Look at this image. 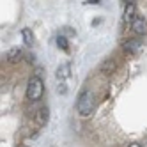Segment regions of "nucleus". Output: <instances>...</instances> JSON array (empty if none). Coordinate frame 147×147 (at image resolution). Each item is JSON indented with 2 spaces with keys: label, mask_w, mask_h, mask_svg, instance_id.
I'll return each instance as SVG.
<instances>
[{
  "label": "nucleus",
  "mask_w": 147,
  "mask_h": 147,
  "mask_svg": "<svg viewBox=\"0 0 147 147\" xmlns=\"http://www.w3.org/2000/svg\"><path fill=\"white\" fill-rule=\"evenodd\" d=\"M94 107H96V98H94L92 90L85 89L80 92V96L76 99V110L82 117H89V115L94 112Z\"/></svg>",
  "instance_id": "1"
},
{
  "label": "nucleus",
  "mask_w": 147,
  "mask_h": 147,
  "mask_svg": "<svg viewBox=\"0 0 147 147\" xmlns=\"http://www.w3.org/2000/svg\"><path fill=\"white\" fill-rule=\"evenodd\" d=\"M43 92H45V83L37 75L32 76L27 83V99L28 101H39L43 98Z\"/></svg>",
  "instance_id": "2"
},
{
  "label": "nucleus",
  "mask_w": 147,
  "mask_h": 147,
  "mask_svg": "<svg viewBox=\"0 0 147 147\" xmlns=\"http://www.w3.org/2000/svg\"><path fill=\"white\" fill-rule=\"evenodd\" d=\"M144 46L145 45L140 39H128L122 45V50H124V53H128V55H140L144 51Z\"/></svg>",
  "instance_id": "3"
},
{
  "label": "nucleus",
  "mask_w": 147,
  "mask_h": 147,
  "mask_svg": "<svg viewBox=\"0 0 147 147\" xmlns=\"http://www.w3.org/2000/svg\"><path fill=\"white\" fill-rule=\"evenodd\" d=\"M131 30L136 34V36H145L147 34V22L144 18H140V16H135L133 20H131Z\"/></svg>",
  "instance_id": "4"
},
{
  "label": "nucleus",
  "mask_w": 147,
  "mask_h": 147,
  "mask_svg": "<svg viewBox=\"0 0 147 147\" xmlns=\"http://www.w3.org/2000/svg\"><path fill=\"white\" fill-rule=\"evenodd\" d=\"M135 18V4L128 2L124 7V13H122V22L124 23H131V20Z\"/></svg>",
  "instance_id": "5"
},
{
  "label": "nucleus",
  "mask_w": 147,
  "mask_h": 147,
  "mask_svg": "<svg viewBox=\"0 0 147 147\" xmlns=\"http://www.w3.org/2000/svg\"><path fill=\"white\" fill-rule=\"evenodd\" d=\"M22 57H23L22 48H11V50L7 51V55H5V59L9 62H20V60H22Z\"/></svg>",
  "instance_id": "6"
},
{
  "label": "nucleus",
  "mask_w": 147,
  "mask_h": 147,
  "mask_svg": "<svg viewBox=\"0 0 147 147\" xmlns=\"http://www.w3.org/2000/svg\"><path fill=\"white\" fill-rule=\"evenodd\" d=\"M36 124L39 126V128H43V126L48 122V108H41V110H37V113H36Z\"/></svg>",
  "instance_id": "7"
},
{
  "label": "nucleus",
  "mask_w": 147,
  "mask_h": 147,
  "mask_svg": "<svg viewBox=\"0 0 147 147\" xmlns=\"http://www.w3.org/2000/svg\"><path fill=\"white\" fill-rule=\"evenodd\" d=\"M71 66L69 64H62L59 69H57V78L59 80H66V78H69V75H71Z\"/></svg>",
  "instance_id": "8"
},
{
  "label": "nucleus",
  "mask_w": 147,
  "mask_h": 147,
  "mask_svg": "<svg viewBox=\"0 0 147 147\" xmlns=\"http://www.w3.org/2000/svg\"><path fill=\"white\" fill-rule=\"evenodd\" d=\"M22 37H23L25 46H32L34 45V36H32V30L30 28H23L22 30Z\"/></svg>",
  "instance_id": "9"
},
{
  "label": "nucleus",
  "mask_w": 147,
  "mask_h": 147,
  "mask_svg": "<svg viewBox=\"0 0 147 147\" xmlns=\"http://www.w3.org/2000/svg\"><path fill=\"white\" fill-rule=\"evenodd\" d=\"M57 46H59L60 50H64V51L69 50V46H67V39H66L64 34H59V36H57Z\"/></svg>",
  "instance_id": "10"
},
{
  "label": "nucleus",
  "mask_w": 147,
  "mask_h": 147,
  "mask_svg": "<svg viewBox=\"0 0 147 147\" xmlns=\"http://www.w3.org/2000/svg\"><path fill=\"white\" fill-rule=\"evenodd\" d=\"M101 69H103V73H107V75H110V73H113V69H115V64L112 60H107L105 64L101 66Z\"/></svg>",
  "instance_id": "11"
},
{
  "label": "nucleus",
  "mask_w": 147,
  "mask_h": 147,
  "mask_svg": "<svg viewBox=\"0 0 147 147\" xmlns=\"http://www.w3.org/2000/svg\"><path fill=\"white\" fill-rule=\"evenodd\" d=\"M59 92H62V94H66V92H67V90H66V85H60V87H59Z\"/></svg>",
  "instance_id": "12"
},
{
  "label": "nucleus",
  "mask_w": 147,
  "mask_h": 147,
  "mask_svg": "<svg viewBox=\"0 0 147 147\" xmlns=\"http://www.w3.org/2000/svg\"><path fill=\"white\" fill-rule=\"evenodd\" d=\"M90 4H99V0H89Z\"/></svg>",
  "instance_id": "13"
},
{
  "label": "nucleus",
  "mask_w": 147,
  "mask_h": 147,
  "mask_svg": "<svg viewBox=\"0 0 147 147\" xmlns=\"http://www.w3.org/2000/svg\"><path fill=\"white\" fill-rule=\"evenodd\" d=\"M124 2H126V4H128V2H133V0H124Z\"/></svg>",
  "instance_id": "14"
}]
</instances>
